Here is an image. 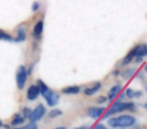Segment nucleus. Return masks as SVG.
<instances>
[{
    "label": "nucleus",
    "instance_id": "nucleus-1",
    "mask_svg": "<svg viewBox=\"0 0 147 129\" xmlns=\"http://www.w3.org/2000/svg\"><path fill=\"white\" fill-rule=\"evenodd\" d=\"M37 86L40 91V94L42 95V97L45 98V100L47 101V105L49 107H53L59 103V96L55 92H53L51 89H49L47 85L43 83V81L37 80Z\"/></svg>",
    "mask_w": 147,
    "mask_h": 129
},
{
    "label": "nucleus",
    "instance_id": "nucleus-2",
    "mask_svg": "<svg viewBox=\"0 0 147 129\" xmlns=\"http://www.w3.org/2000/svg\"><path fill=\"white\" fill-rule=\"evenodd\" d=\"M136 123V118L132 115H121L118 117L109 119L108 124L113 128L121 127V128H126V127H132Z\"/></svg>",
    "mask_w": 147,
    "mask_h": 129
},
{
    "label": "nucleus",
    "instance_id": "nucleus-3",
    "mask_svg": "<svg viewBox=\"0 0 147 129\" xmlns=\"http://www.w3.org/2000/svg\"><path fill=\"white\" fill-rule=\"evenodd\" d=\"M125 110H128V111H136V107H135V104L132 102H121L120 100H117L116 102H114V104L110 107L108 111L104 114L103 118L106 119L109 118L111 115L115 114V113H118V112H122V111Z\"/></svg>",
    "mask_w": 147,
    "mask_h": 129
},
{
    "label": "nucleus",
    "instance_id": "nucleus-4",
    "mask_svg": "<svg viewBox=\"0 0 147 129\" xmlns=\"http://www.w3.org/2000/svg\"><path fill=\"white\" fill-rule=\"evenodd\" d=\"M28 76V71L24 66H19L16 71V86L18 90H23Z\"/></svg>",
    "mask_w": 147,
    "mask_h": 129
},
{
    "label": "nucleus",
    "instance_id": "nucleus-5",
    "mask_svg": "<svg viewBox=\"0 0 147 129\" xmlns=\"http://www.w3.org/2000/svg\"><path fill=\"white\" fill-rule=\"evenodd\" d=\"M47 113V109L42 104H38L32 111H31L30 115H29V120L30 122H36V121L40 120L45 114Z\"/></svg>",
    "mask_w": 147,
    "mask_h": 129
},
{
    "label": "nucleus",
    "instance_id": "nucleus-6",
    "mask_svg": "<svg viewBox=\"0 0 147 129\" xmlns=\"http://www.w3.org/2000/svg\"><path fill=\"white\" fill-rule=\"evenodd\" d=\"M106 111V108L105 107H90L87 110V114H88L89 117L93 119H98L101 117V115L104 114V112Z\"/></svg>",
    "mask_w": 147,
    "mask_h": 129
},
{
    "label": "nucleus",
    "instance_id": "nucleus-7",
    "mask_svg": "<svg viewBox=\"0 0 147 129\" xmlns=\"http://www.w3.org/2000/svg\"><path fill=\"white\" fill-rule=\"evenodd\" d=\"M39 94H40V91L37 85H30L27 89L26 92V98L28 101H34L38 98Z\"/></svg>",
    "mask_w": 147,
    "mask_h": 129
},
{
    "label": "nucleus",
    "instance_id": "nucleus-8",
    "mask_svg": "<svg viewBox=\"0 0 147 129\" xmlns=\"http://www.w3.org/2000/svg\"><path fill=\"white\" fill-rule=\"evenodd\" d=\"M121 90H122V85L121 84L114 85V86L110 89V91H109V93H108V100L112 102V101L118 96V94L120 93Z\"/></svg>",
    "mask_w": 147,
    "mask_h": 129
},
{
    "label": "nucleus",
    "instance_id": "nucleus-9",
    "mask_svg": "<svg viewBox=\"0 0 147 129\" xmlns=\"http://www.w3.org/2000/svg\"><path fill=\"white\" fill-rule=\"evenodd\" d=\"M43 21L42 20H39L35 23L34 27H33V30H32V35L35 37V38L38 39L40 37V35L42 34V31H43Z\"/></svg>",
    "mask_w": 147,
    "mask_h": 129
},
{
    "label": "nucleus",
    "instance_id": "nucleus-10",
    "mask_svg": "<svg viewBox=\"0 0 147 129\" xmlns=\"http://www.w3.org/2000/svg\"><path fill=\"white\" fill-rule=\"evenodd\" d=\"M101 89V83L100 82H97L93 85V87H88L84 90V93L85 95L87 96H92V95L96 94L97 92H99Z\"/></svg>",
    "mask_w": 147,
    "mask_h": 129
},
{
    "label": "nucleus",
    "instance_id": "nucleus-11",
    "mask_svg": "<svg viewBox=\"0 0 147 129\" xmlns=\"http://www.w3.org/2000/svg\"><path fill=\"white\" fill-rule=\"evenodd\" d=\"M134 57H136V47H133L132 49H131L130 51H129L128 53L126 55V57L123 59L122 61V66H126V65H128V63H130L131 61H133V59Z\"/></svg>",
    "mask_w": 147,
    "mask_h": 129
},
{
    "label": "nucleus",
    "instance_id": "nucleus-12",
    "mask_svg": "<svg viewBox=\"0 0 147 129\" xmlns=\"http://www.w3.org/2000/svg\"><path fill=\"white\" fill-rule=\"evenodd\" d=\"M26 39V32H25V28L22 26L17 28V36L14 38V41L16 43H22Z\"/></svg>",
    "mask_w": 147,
    "mask_h": 129
},
{
    "label": "nucleus",
    "instance_id": "nucleus-13",
    "mask_svg": "<svg viewBox=\"0 0 147 129\" xmlns=\"http://www.w3.org/2000/svg\"><path fill=\"white\" fill-rule=\"evenodd\" d=\"M136 57H143L147 55V45L142 43V45H136Z\"/></svg>",
    "mask_w": 147,
    "mask_h": 129
},
{
    "label": "nucleus",
    "instance_id": "nucleus-14",
    "mask_svg": "<svg viewBox=\"0 0 147 129\" xmlns=\"http://www.w3.org/2000/svg\"><path fill=\"white\" fill-rule=\"evenodd\" d=\"M80 91H81L80 86H69V87H65V88L61 89V92H63V94H71V95L78 94V93H80Z\"/></svg>",
    "mask_w": 147,
    "mask_h": 129
},
{
    "label": "nucleus",
    "instance_id": "nucleus-15",
    "mask_svg": "<svg viewBox=\"0 0 147 129\" xmlns=\"http://www.w3.org/2000/svg\"><path fill=\"white\" fill-rule=\"evenodd\" d=\"M125 96L128 98H139L142 96V92L141 91H134L133 89L128 88L125 92Z\"/></svg>",
    "mask_w": 147,
    "mask_h": 129
},
{
    "label": "nucleus",
    "instance_id": "nucleus-16",
    "mask_svg": "<svg viewBox=\"0 0 147 129\" xmlns=\"http://www.w3.org/2000/svg\"><path fill=\"white\" fill-rule=\"evenodd\" d=\"M135 72H136V69L135 68H129V69H127V70L123 71L122 73H120V76L122 77L123 79H125V80H129L131 77H133Z\"/></svg>",
    "mask_w": 147,
    "mask_h": 129
},
{
    "label": "nucleus",
    "instance_id": "nucleus-17",
    "mask_svg": "<svg viewBox=\"0 0 147 129\" xmlns=\"http://www.w3.org/2000/svg\"><path fill=\"white\" fill-rule=\"evenodd\" d=\"M25 119L23 118V116L21 114H16L14 117H13V119L11 120L10 124L12 125V126H18V125L22 124L23 122H24Z\"/></svg>",
    "mask_w": 147,
    "mask_h": 129
},
{
    "label": "nucleus",
    "instance_id": "nucleus-18",
    "mask_svg": "<svg viewBox=\"0 0 147 129\" xmlns=\"http://www.w3.org/2000/svg\"><path fill=\"white\" fill-rule=\"evenodd\" d=\"M0 41H14V38L11 36L6 31L0 29Z\"/></svg>",
    "mask_w": 147,
    "mask_h": 129
},
{
    "label": "nucleus",
    "instance_id": "nucleus-19",
    "mask_svg": "<svg viewBox=\"0 0 147 129\" xmlns=\"http://www.w3.org/2000/svg\"><path fill=\"white\" fill-rule=\"evenodd\" d=\"M61 115H63V112H61V110H59V109H53V110H51V112L49 113V116L51 117V118H55V117L61 116Z\"/></svg>",
    "mask_w": 147,
    "mask_h": 129
},
{
    "label": "nucleus",
    "instance_id": "nucleus-20",
    "mask_svg": "<svg viewBox=\"0 0 147 129\" xmlns=\"http://www.w3.org/2000/svg\"><path fill=\"white\" fill-rule=\"evenodd\" d=\"M31 111H32V110H30V109H29L28 107H25V108H23V110H22V116H23V118H24V119L29 118V115H30Z\"/></svg>",
    "mask_w": 147,
    "mask_h": 129
},
{
    "label": "nucleus",
    "instance_id": "nucleus-21",
    "mask_svg": "<svg viewBox=\"0 0 147 129\" xmlns=\"http://www.w3.org/2000/svg\"><path fill=\"white\" fill-rule=\"evenodd\" d=\"M21 129H37V124L36 122H29L28 124L25 125Z\"/></svg>",
    "mask_w": 147,
    "mask_h": 129
},
{
    "label": "nucleus",
    "instance_id": "nucleus-22",
    "mask_svg": "<svg viewBox=\"0 0 147 129\" xmlns=\"http://www.w3.org/2000/svg\"><path fill=\"white\" fill-rule=\"evenodd\" d=\"M39 8H40V4H39L38 2H33V3H32V5H31V9H32L33 12L37 11Z\"/></svg>",
    "mask_w": 147,
    "mask_h": 129
},
{
    "label": "nucleus",
    "instance_id": "nucleus-23",
    "mask_svg": "<svg viewBox=\"0 0 147 129\" xmlns=\"http://www.w3.org/2000/svg\"><path fill=\"white\" fill-rule=\"evenodd\" d=\"M108 100V98L105 96H100L98 97V100H97V102L99 103V104H103V103H106V101Z\"/></svg>",
    "mask_w": 147,
    "mask_h": 129
},
{
    "label": "nucleus",
    "instance_id": "nucleus-24",
    "mask_svg": "<svg viewBox=\"0 0 147 129\" xmlns=\"http://www.w3.org/2000/svg\"><path fill=\"white\" fill-rule=\"evenodd\" d=\"M93 129H108L105 125H103L102 123H99V124L95 125V127Z\"/></svg>",
    "mask_w": 147,
    "mask_h": 129
},
{
    "label": "nucleus",
    "instance_id": "nucleus-25",
    "mask_svg": "<svg viewBox=\"0 0 147 129\" xmlns=\"http://www.w3.org/2000/svg\"><path fill=\"white\" fill-rule=\"evenodd\" d=\"M75 129H89V126H82V127H77Z\"/></svg>",
    "mask_w": 147,
    "mask_h": 129
},
{
    "label": "nucleus",
    "instance_id": "nucleus-26",
    "mask_svg": "<svg viewBox=\"0 0 147 129\" xmlns=\"http://www.w3.org/2000/svg\"><path fill=\"white\" fill-rule=\"evenodd\" d=\"M119 71H114V72H113V76H118V75H120L119 74Z\"/></svg>",
    "mask_w": 147,
    "mask_h": 129
},
{
    "label": "nucleus",
    "instance_id": "nucleus-27",
    "mask_svg": "<svg viewBox=\"0 0 147 129\" xmlns=\"http://www.w3.org/2000/svg\"><path fill=\"white\" fill-rule=\"evenodd\" d=\"M142 57H136V63H141L142 61Z\"/></svg>",
    "mask_w": 147,
    "mask_h": 129
},
{
    "label": "nucleus",
    "instance_id": "nucleus-28",
    "mask_svg": "<svg viewBox=\"0 0 147 129\" xmlns=\"http://www.w3.org/2000/svg\"><path fill=\"white\" fill-rule=\"evenodd\" d=\"M55 129H67V127H63V126H61V127H57Z\"/></svg>",
    "mask_w": 147,
    "mask_h": 129
},
{
    "label": "nucleus",
    "instance_id": "nucleus-29",
    "mask_svg": "<svg viewBox=\"0 0 147 129\" xmlns=\"http://www.w3.org/2000/svg\"><path fill=\"white\" fill-rule=\"evenodd\" d=\"M2 126H4V125H3V122L1 120H0V127H2Z\"/></svg>",
    "mask_w": 147,
    "mask_h": 129
},
{
    "label": "nucleus",
    "instance_id": "nucleus-30",
    "mask_svg": "<svg viewBox=\"0 0 147 129\" xmlns=\"http://www.w3.org/2000/svg\"><path fill=\"white\" fill-rule=\"evenodd\" d=\"M144 69H145V72L147 73V65H146V66H145V68H144Z\"/></svg>",
    "mask_w": 147,
    "mask_h": 129
},
{
    "label": "nucleus",
    "instance_id": "nucleus-31",
    "mask_svg": "<svg viewBox=\"0 0 147 129\" xmlns=\"http://www.w3.org/2000/svg\"><path fill=\"white\" fill-rule=\"evenodd\" d=\"M144 108L147 109V103H146V104H144Z\"/></svg>",
    "mask_w": 147,
    "mask_h": 129
},
{
    "label": "nucleus",
    "instance_id": "nucleus-32",
    "mask_svg": "<svg viewBox=\"0 0 147 129\" xmlns=\"http://www.w3.org/2000/svg\"><path fill=\"white\" fill-rule=\"evenodd\" d=\"M14 129H21V128H14Z\"/></svg>",
    "mask_w": 147,
    "mask_h": 129
},
{
    "label": "nucleus",
    "instance_id": "nucleus-33",
    "mask_svg": "<svg viewBox=\"0 0 147 129\" xmlns=\"http://www.w3.org/2000/svg\"><path fill=\"white\" fill-rule=\"evenodd\" d=\"M146 92H147V87H146Z\"/></svg>",
    "mask_w": 147,
    "mask_h": 129
}]
</instances>
